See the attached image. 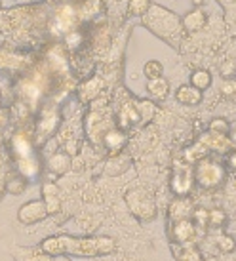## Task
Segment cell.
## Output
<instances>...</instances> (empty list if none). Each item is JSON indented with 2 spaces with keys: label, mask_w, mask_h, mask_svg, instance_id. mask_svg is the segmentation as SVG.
Segmentation results:
<instances>
[{
  "label": "cell",
  "mask_w": 236,
  "mask_h": 261,
  "mask_svg": "<svg viewBox=\"0 0 236 261\" xmlns=\"http://www.w3.org/2000/svg\"><path fill=\"white\" fill-rule=\"evenodd\" d=\"M193 212L194 206L193 202L185 198V196H179L177 200H173L172 206H170V221H175V219H187V218H193Z\"/></svg>",
  "instance_id": "9c48e42d"
},
{
  "label": "cell",
  "mask_w": 236,
  "mask_h": 261,
  "mask_svg": "<svg viewBox=\"0 0 236 261\" xmlns=\"http://www.w3.org/2000/svg\"><path fill=\"white\" fill-rule=\"evenodd\" d=\"M221 90H223V94H232V92H236V80H232V82H225Z\"/></svg>",
  "instance_id": "484cf974"
},
{
  "label": "cell",
  "mask_w": 236,
  "mask_h": 261,
  "mask_svg": "<svg viewBox=\"0 0 236 261\" xmlns=\"http://www.w3.org/2000/svg\"><path fill=\"white\" fill-rule=\"evenodd\" d=\"M194 185V172L191 166H177L172 177V191L177 196H187L193 191Z\"/></svg>",
  "instance_id": "8992f818"
},
{
  "label": "cell",
  "mask_w": 236,
  "mask_h": 261,
  "mask_svg": "<svg viewBox=\"0 0 236 261\" xmlns=\"http://www.w3.org/2000/svg\"><path fill=\"white\" fill-rule=\"evenodd\" d=\"M58 126V115L54 113L51 118H48V115H44V118L40 120V132L42 134H51V130H56Z\"/></svg>",
  "instance_id": "603a6c76"
},
{
  "label": "cell",
  "mask_w": 236,
  "mask_h": 261,
  "mask_svg": "<svg viewBox=\"0 0 236 261\" xmlns=\"http://www.w3.org/2000/svg\"><path fill=\"white\" fill-rule=\"evenodd\" d=\"M175 99L183 105H198L204 99V92L198 90L194 86H189V84H183L175 90Z\"/></svg>",
  "instance_id": "ba28073f"
},
{
  "label": "cell",
  "mask_w": 236,
  "mask_h": 261,
  "mask_svg": "<svg viewBox=\"0 0 236 261\" xmlns=\"http://www.w3.org/2000/svg\"><path fill=\"white\" fill-rule=\"evenodd\" d=\"M103 86H105L103 79H99V76L90 79L88 82H84V84L80 86V99H82V101H93V99H97V95L101 94Z\"/></svg>",
  "instance_id": "7c38bea8"
},
{
  "label": "cell",
  "mask_w": 236,
  "mask_h": 261,
  "mask_svg": "<svg viewBox=\"0 0 236 261\" xmlns=\"http://www.w3.org/2000/svg\"><path fill=\"white\" fill-rule=\"evenodd\" d=\"M191 86L198 88V90H206V88L212 86V73L206 71V69H196L193 74H191Z\"/></svg>",
  "instance_id": "ac0fdd59"
},
{
  "label": "cell",
  "mask_w": 236,
  "mask_h": 261,
  "mask_svg": "<svg viewBox=\"0 0 236 261\" xmlns=\"http://www.w3.org/2000/svg\"><path fill=\"white\" fill-rule=\"evenodd\" d=\"M162 71H164V67H162V63H160V61H156V59H150V61H147V63H145V67H143V73L149 80L162 76Z\"/></svg>",
  "instance_id": "44dd1931"
},
{
  "label": "cell",
  "mask_w": 236,
  "mask_h": 261,
  "mask_svg": "<svg viewBox=\"0 0 236 261\" xmlns=\"http://www.w3.org/2000/svg\"><path fill=\"white\" fill-rule=\"evenodd\" d=\"M172 252L177 261H204L200 250L194 244H172Z\"/></svg>",
  "instance_id": "30bf717a"
},
{
  "label": "cell",
  "mask_w": 236,
  "mask_h": 261,
  "mask_svg": "<svg viewBox=\"0 0 236 261\" xmlns=\"http://www.w3.org/2000/svg\"><path fill=\"white\" fill-rule=\"evenodd\" d=\"M181 25H183V29H185L187 33H196V31H200L202 27L206 25V14H204V10L196 8L193 12H189V14L183 17Z\"/></svg>",
  "instance_id": "4fadbf2b"
},
{
  "label": "cell",
  "mask_w": 236,
  "mask_h": 261,
  "mask_svg": "<svg viewBox=\"0 0 236 261\" xmlns=\"http://www.w3.org/2000/svg\"><path fill=\"white\" fill-rule=\"evenodd\" d=\"M116 242L109 237H97V239H71L63 237V254L80 255V257H93V255L113 254Z\"/></svg>",
  "instance_id": "6da1fadb"
},
{
  "label": "cell",
  "mask_w": 236,
  "mask_h": 261,
  "mask_svg": "<svg viewBox=\"0 0 236 261\" xmlns=\"http://www.w3.org/2000/svg\"><path fill=\"white\" fill-rule=\"evenodd\" d=\"M207 130H209V134H212V136H229L230 124H229V120H227V118L217 116V118H214V120L209 122Z\"/></svg>",
  "instance_id": "d6986e66"
},
{
  "label": "cell",
  "mask_w": 236,
  "mask_h": 261,
  "mask_svg": "<svg viewBox=\"0 0 236 261\" xmlns=\"http://www.w3.org/2000/svg\"><path fill=\"white\" fill-rule=\"evenodd\" d=\"M227 166H229L232 172H236V149L229 151V154H227Z\"/></svg>",
  "instance_id": "d4e9b609"
},
{
  "label": "cell",
  "mask_w": 236,
  "mask_h": 261,
  "mask_svg": "<svg viewBox=\"0 0 236 261\" xmlns=\"http://www.w3.org/2000/svg\"><path fill=\"white\" fill-rule=\"evenodd\" d=\"M193 2H194V4H196V6H200V4H202V2H204V0H193Z\"/></svg>",
  "instance_id": "83f0119b"
},
{
  "label": "cell",
  "mask_w": 236,
  "mask_h": 261,
  "mask_svg": "<svg viewBox=\"0 0 236 261\" xmlns=\"http://www.w3.org/2000/svg\"><path fill=\"white\" fill-rule=\"evenodd\" d=\"M170 223H172L170 234H172V240L175 244H194L196 242L198 227L193 221V218L175 219V221H170Z\"/></svg>",
  "instance_id": "277c9868"
},
{
  "label": "cell",
  "mask_w": 236,
  "mask_h": 261,
  "mask_svg": "<svg viewBox=\"0 0 236 261\" xmlns=\"http://www.w3.org/2000/svg\"><path fill=\"white\" fill-rule=\"evenodd\" d=\"M44 204H46V208H48V214H56L59 212L61 208V200H59V191L56 185H51V183H44Z\"/></svg>",
  "instance_id": "2e32d148"
},
{
  "label": "cell",
  "mask_w": 236,
  "mask_h": 261,
  "mask_svg": "<svg viewBox=\"0 0 236 261\" xmlns=\"http://www.w3.org/2000/svg\"><path fill=\"white\" fill-rule=\"evenodd\" d=\"M128 8H129V14L132 15H139V17H143V15L149 12L150 0H129Z\"/></svg>",
  "instance_id": "7402d4cb"
},
{
  "label": "cell",
  "mask_w": 236,
  "mask_h": 261,
  "mask_svg": "<svg viewBox=\"0 0 236 261\" xmlns=\"http://www.w3.org/2000/svg\"><path fill=\"white\" fill-rule=\"evenodd\" d=\"M147 94L156 99V101H164L168 94H170V82L164 79V76H158V79H152L147 82Z\"/></svg>",
  "instance_id": "8fae6325"
},
{
  "label": "cell",
  "mask_w": 236,
  "mask_h": 261,
  "mask_svg": "<svg viewBox=\"0 0 236 261\" xmlns=\"http://www.w3.org/2000/svg\"><path fill=\"white\" fill-rule=\"evenodd\" d=\"M194 172V181L198 183L202 189L206 191H214V189H219L225 183V177H227V172L223 164L215 162L212 159H200L196 162V168Z\"/></svg>",
  "instance_id": "7a4b0ae2"
},
{
  "label": "cell",
  "mask_w": 236,
  "mask_h": 261,
  "mask_svg": "<svg viewBox=\"0 0 236 261\" xmlns=\"http://www.w3.org/2000/svg\"><path fill=\"white\" fill-rule=\"evenodd\" d=\"M227 223V214L221 208H214V210H207V227H214L219 229Z\"/></svg>",
  "instance_id": "ffe728a7"
},
{
  "label": "cell",
  "mask_w": 236,
  "mask_h": 261,
  "mask_svg": "<svg viewBox=\"0 0 236 261\" xmlns=\"http://www.w3.org/2000/svg\"><path fill=\"white\" fill-rule=\"evenodd\" d=\"M217 246H219L221 252L229 254V252L234 250V239H230L227 234H221V237H217Z\"/></svg>",
  "instance_id": "cb8c5ba5"
},
{
  "label": "cell",
  "mask_w": 236,
  "mask_h": 261,
  "mask_svg": "<svg viewBox=\"0 0 236 261\" xmlns=\"http://www.w3.org/2000/svg\"><path fill=\"white\" fill-rule=\"evenodd\" d=\"M126 202H128L129 210L136 214L141 221H150L156 216V206H154V198L149 191L137 189V191H129L126 195Z\"/></svg>",
  "instance_id": "3957f363"
},
{
  "label": "cell",
  "mask_w": 236,
  "mask_h": 261,
  "mask_svg": "<svg viewBox=\"0 0 236 261\" xmlns=\"http://www.w3.org/2000/svg\"><path fill=\"white\" fill-rule=\"evenodd\" d=\"M101 143L107 147L113 154H118V152L126 147V143H128V136L122 130H113V128H111V130L105 132V136L101 138Z\"/></svg>",
  "instance_id": "52a82bcc"
},
{
  "label": "cell",
  "mask_w": 236,
  "mask_h": 261,
  "mask_svg": "<svg viewBox=\"0 0 236 261\" xmlns=\"http://www.w3.org/2000/svg\"><path fill=\"white\" fill-rule=\"evenodd\" d=\"M229 134H230V143L236 147V132H229Z\"/></svg>",
  "instance_id": "4316f807"
},
{
  "label": "cell",
  "mask_w": 236,
  "mask_h": 261,
  "mask_svg": "<svg viewBox=\"0 0 236 261\" xmlns=\"http://www.w3.org/2000/svg\"><path fill=\"white\" fill-rule=\"evenodd\" d=\"M72 23H74V12H72V8H61V12H58L56 19H54V33L56 35L67 33L72 27Z\"/></svg>",
  "instance_id": "9a60e30c"
},
{
  "label": "cell",
  "mask_w": 236,
  "mask_h": 261,
  "mask_svg": "<svg viewBox=\"0 0 236 261\" xmlns=\"http://www.w3.org/2000/svg\"><path fill=\"white\" fill-rule=\"evenodd\" d=\"M46 216H48V208H46L44 200H31V202L23 204L17 212V219L23 225L38 223V221L46 219Z\"/></svg>",
  "instance_id": "5b68a950"
},
{
  "label": "cell",
  "mask_w": 236,
  "mask_h": 261,
  "mask_svg": "<svg viewBox=\"0 0 236 261\" xmlns=\"http://www.w3.org/2000/svg\"><path fill=\"white\" fill-rule=\"evenodd\" d=\"M137 122H141V115L137 111V105L126 103L120 109V113H118V124H120V128L126 130V128H129V126H134Z\"/></svg>",
  "instance_id": "5bb4252c"
},
{
  "label": "cell",
  "mask_w": 236,
  "mask_h": 261,
  "mask_svg": "<svg viewBox=\"0 0 236 261\" xmlns=\"http://www.w3.org/2000/svg\"><path fill=\"white\" fill-rule=\"evenodd\" d=\"M69 154H65V152H56L54 156L50 159V170L54 172L56 175H63L67 170H69Z\"/></svg>",
  "instance_id": "e0dca14e"
}]
</instances>
